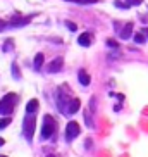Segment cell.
<instances>
[{"mask_svg": "<svg viewBox=\"0 0 148 157\" xmlns=\"http://www.w3.org/2000/svg\"><path fill=\"white\" fill-rule=\"evenodd\" d=\"M19 102L17 93H7L5 97L0 98V114L9 116L16 109V104Z\"/></svg>", "mask_w": 148, "mask_h": 157, "instance_id": "obj_1", "label": "cell"}, {"mask_svg": "<svg viewBox=\"0 0 148 157\" xmlns=\"http://www.w3.org/2000/svg\"><path fill=\"white\" fill-rule=\"evenodd\" d=\"M55 119L52 117V116H45L43 117V128H42V136L43 138H52L54 133H55Z\"/></svg>", "mask_w": 148, "mask_h": 157, "instance_id": "obj_2", "label": "cell"}, {"mask_svg": "<svg viewBox=\"0 0 148 157\" xmlns=\"http://www.w3.org/2000/svg\"><path fill=\"white\" fill-rule=\"evenodd\" d=\"M35 126H36L35 117H33L31 114H28L26 117H24V121H23V133H24V136H26V140H28V142H31V140H33Z\"/></svg>", "mask_w": 148, "mask_h": 157, "instance_id": "obj_3", "label": "cell"}, {"mask_svg": "<svg viewBox=\"0 0 148 157\" xmlns=\"http://www.w3.org/2000/svg\"><path fill=\"white\" fill-rule=\"evenodd\" d=\"M79 133H81L79 124L76 121H69L67 126H65V140H67V142H72L76 136H79Z\"/></svg>", "mask_w": 148, "mask_h": 157, "instance_id": "obj_4", "label": "cell"}, {"mask_svg": "<svg viewBox=\"0 0 148 157\" xmlns=\"http://www.w3.org/2000/svg\"><path fill=\"white\" fill-rule=\"evenodd\" d=\"M59 109L62 112H64V114H67V107H69V102H71V97L69 95H65L64 92H62V90H60L59 92Z\"/></svg>", "mask_w": 148, "mask_h": 157, "instance_id": "obj_5", "label": "cell"}, {"mask_svg": "<svg viewBox=\"0 0 148 157\" xmlns=\"http://www.w3.org/2000/svg\"><path fill=\"white\" fill-rule=\"evenodd\" d=\"M62 66H64L62 57H55V59L48 64V67H46V69H48V73H59V71L62 69Z\"/></svg>", "mask_w": 148, "mask_h": 157, "instance_id": "obj_6", "label": "cell"}, {"mask_svg": "<svg viewBox=\"0 0 148 157\" xmlns=\"http://www.w3.org/2000/svg\"><path fill=\"white\" fill-rule=\"evenodd\" d=\"M31 19H33V16H28V17H17V16H14V17L10 19V26H23V24H28Z\"/></svg>", "mask_w": 148, "mask_h": 157, "instance_id": "obj_7", "label": "cell"}, {"mask_svg": "<svg viewBox=\"0 0 148 157\" xmlns=\"http://www.w3.org/2000/svg\"><path fill=\"white\" fill-rule=\"evenodd\" d=\"M79 107H81V102H79V98H71L69 107H67V114H76V112L79 111Z\"/></svg>", "mask_w": 148, "mask_h": 157, "instance_id": "obj_8", "label": "cell"}, {"mask_svg": "<svg viewBox=\"0 0 148 157\" xmlns=\"http://www.w3.org/2000/svg\"><path fill=\"white\" fill-rule=\"evenodd\" d=\"M78 79H79V83L83 85V86H88V85H90V81H91V78H90V74L86 73L84 69H79V73H78Z\"/></svg>", "mask_w": 148, "mask_h": 157, "instance_id": "obj_9", "label": "cell"}, {"mask_svg": "<svg viewBox=\"0 0 148 157\" xmlns=\"http://www.w3.org/2000/svg\"><path fill=\"white\" fill-rule=\"evenodd\" d=\"M78 43H79L81 47H88V45H91V35H90V33H83V35H79Z\"/></svg>", "mask_w": 148, "mask_h": 157, "instance_id": "obj_10", "label": "cell"}, {"mask_svg": "<svg viewBox=\"0 0 148 157\" xmlns=\"http://www.w3.org/2000/svg\"><path fill=\"white\" fill-rule=\"evenodd\" d=\"M36 111H38V100L36 98H31V100L28 102V105H26V112H28V114H35Z\"/></svg>", "mask_w": 148, "mask_h": 157, "instance_id": "obj_11", "label": "cell"}, {"mask_svg": "<svg viewBox=\"0 0 148 157\" xmlns=\"http://www.w3.org/2000/svg\"><path fill=\"white\" fill-rule=\"evenodd\" d=\"M131 31H133V23H128V24L124 26V28H122V31H120V38H122V40L129 38Z\"/></svg>", "mask_w": 148, "mask_h": 157, "instance_id": "obj_12", "label": "cell"}, {"mask_svg": "<svg viewBox=\"0 0 148 157\" xmlns=\"http://www.w3.org/2000/svg\"><path fill=\"white\" fill-rule=\"evenodd\" d=\"M43 66V54H36L35 57V69H42Z\"/></svg>", "mask_w": 148, "mask_h": 157, "instance_id": "obj_13", "label": "cell"}, {"mask_svg": "<svg viewBox=\"0 0 148 157\" xmlns=\"http://www.w3.org/2000/svg\"><path fill=\"white\" fill-rule=\"evenodd\" d=\"M12 74H14V78H16V79L21 78V71L17 69V64H16V62H12Z\"/></svg>", "mask_w": 148, "mask_h": 157, "instance_id": "obj_14", "label": "cell"}, {"mask_svg": "<svg viewBox=\"0 0 148 157\" xmlns=\"http://www.w3.org/2000/svg\"><path fill=\"white\" fill-rule=\"evenodd\" d=\"M145 38H146V35L141 31V33H138V35L134 36V42H136V43H143V42H145Z\"/></svg>", "mask_w": 148, "mask_h": 157, "instance_id": "obj_15", "label": "cell"}, {"mask_svg": "<svg viewBox=\"0 0 148 157\" xmlns=\"http://www.w3.org/2000/svg\"><path fill=\"white\" fill-rule=\"evenodd\" d=\"M114 5H116V7H119V9H129V7H131L128 2L124 4V2H119V0H116V2H114Z\"/></svg>", "mask_w": 148, "mask_h": 157, "instance_id": "obj_16", "label": "cell"}, {"mask_svg": "<svg viewBox=\"0 0 148 157\" xmlns=\"http://www.w3.org/2000/svg\"><path fill=\"white\" fill-rule=\"evenodd\" d=\"M67 2H76V4H97L98 0H67Z\"/></svg>", "mask_w": 148, "mask_h": 157, "instance_id": "obj_17", "label": "cell"}, {"mask_svg": "<svg viewBox=\"0 0 148 157\" xmlns=\"http://www.w3.org/2000/svg\"><path fill=\"white\" fill-rule=\"evenodd\" d=\"M12 45H14V42H12V40H7V42L4 43V52L12 50Z\"/></svg>", "mask_w": 148, "mask_h": 157, "instance_id": "obj_18", "label": "cell"}, {"mask_svg": "<svg viewBox=\"0 0 148 157\" xmlns=\"http://www.w3.org/2000/svg\"><path fill=\"white\" fill-rule=\"evenodd\" d=\"M107 45L112 47V48H119V43H117L116 40H107Z\"/></svg>", "mask_w": 148, "mask_h": 157, "instance_id": "obj_19", "label": "cell"}, {"mask_svg": "<svg viewBox=\"0 0 148 157\" xmlns=\"http://www.w3.org/2000/svg\"><path fill=\"white\" fill-rule=\"evenodd\" d=\"M10 124V117H7V119H0V128H5V126Z\"/></svg>", "mask_w": 148, "mask_h": 157, "instance_id": "obj_20", "label": "cell"}, {"mask_svg": "<svg viewBox=\"0 0 148 157\" xmlns=\"http://www.w3.org/2000/svg\"><path fill=\"white\" fill-rule=\"evenodd\" d=\"M126 2H128L129 5H139L141 2H143V0H126Z\"/></svg>", "mask_w": 148, "mask_h": 157, "instance_id": "obj_21", "label": "cell"}, {"mask_svg": "<svg viewBox=\"0 0 148 157\" xmlns=\"http://www.w3.org/2000/svg\"><path fill=\"white\" fill-rule=\"evenodd\" d=\"M65 26H67V28L71 29V31H76V28H78V26H76V24H72V23H69V21H67V23H65Z\"/></svg>", "mask_w": 148, "mask_h": 157, "instance_id": "obj_22", "label": "cell"}, {"mask_svg": "<svg viewBox=\"0 0 148 157\" xmlns=\"http://www.w3.org/2000/svg\"><path fill=\"white\" fill-rule=\"evenodd\" d=\"M4 29H5V21L0 19V31H4Z\"/></svg>", "mask_w": 148, "mask_h": 157, "instance_id": "obj_23", "label": "cell"}, {"mask_svg": "<svg viewBox=\"0 0 148 157\" xmlns=\"http://www.w3.org/2000/svg\"><path fill=\"white\" fill-rule=\"evenodd\" d=\"M4 143H5V140H4V138H0V147H2Z\"/></svg>", "mask_w": 148, "mask_h": 157, "instance_id": "obj_24", "label": "cell"}, {"mask_svg": "<svg viewBox=\"0 0 148 157\" xmlns=\"http://www.w3.org/2000/svg\"><path fill=\"white\" fill-rule=\"evenodd\" d=\"M143 33L146 35V38H148V28H145V29H143Z\"/></svg>", "mask_w": 148, "mask_h": 157, "instance_id": "obj_25", "label": "cell"}, {"mask_svg": "<svg viewBox=\"0 0 148 157\" xmlns=\"http://www.w3.org/2000/svg\"><path fill=\"white\" fill-rule=\"evenodd\" d=\"M46 157H55V155H46Z\"/></svg>", "mask_w": 148, "mask_h": 157, "instance_id": "obj_26", "label": "cell"}, {"mask_svg": "<svg viewBox=\"0 0 148 157\" xmlns=\"http://www.w3.org/2000/svg\"><path fill=\"white\" fill-rule=\"evenodd\" d=\"M0 157H7V155H0Z\"/></svg>", "mask_w": 148, "mask_h": 157, "instance_id": "obj_27", "label": "cell"}]
</instances>
